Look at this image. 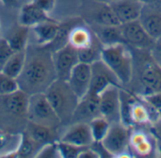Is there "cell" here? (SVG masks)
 <instances>
[{"instance_id":"836d02e7","label":"cell","mask_w":161,"mask_h":158,"mask_svg":"<svg viewBox=\"0 0 161 158\" xmlns=\"http://www.w3.org/2000/svg\"><path fill=\"white\" fill-rule=\"evenodd\" d=\"M14 52L10 48L9 44L8 43L6 39H0V72L5 65V63L8 61L9 57Z\"/></svg>"},{"instance_id":"7c38bea8","label":"cell","mask_w":161,"mask_h":158,"mask_svg":"<svg viewBox=\"0 0 161 158\" xmlns=\"http://www.w3.org/2000/svg\"><path fill=\"white\" fill-rule=\"evenodd\" d=\"M53 64L57 79L67 81L73 69L79 62L77 50L71 44H66L52 53Z\"/></svg>"},{"instance_id":"e0dca14e","label":"cell","mask_w":161,"mask_h":158,"mask_svg":"<svg viewBox=\"0 0 161 158\" xmlns=\"http://www.w3.org/2000/svg\"><path fill=\"white\" fill-rule=\"evenodd\" d=\"M139 22L145 31L154 39L158 40L161 37V10L156 6L143 5Z\"/></svg>"},{"instance_id":"4fadbf2b","label":"cell","mask_w":161,"mask_h":158,"mask_svg":"<svg viewBox=\"0 0 161 158\" xmlns=\"http://www.w3.org/2000/svg\"><path fill=\"white\" fill-rule=\"evenodd\" d=\"M91 77L92 68L90 64L78 62L73 69L67 83L79 100L88 93L91 84Z\"/></svg>"},{"instance_id":"2e32d148","label":"cell","mask_w":161,"mask_h":158,"mask_svg":"<svg viewBox=\"0 0 161 158\" xmlns=\"http://www.w3.org/2000/svg\"><path fill=\"white\" fill-rule=\"evenodd\" d=\"M109 5L121 25L139 20L143 8L139 0H117Z\"/></svg>"},{"instance_id":"e575fe53","label":"cell","mask_w":161,"mask_h":158,"mask_svg":"<svg viewBox=\"0 0 161 158\" xmlns=\"http://www.w3.org/2000/svg\"><path fill=\"white\" fill-rule=\"evenodd\" d=\"M31 2L47 13L51 12L56 6V0H32Z\"/></svg>"},{"instance_id":"83f0119b","label":"cell","mask_w":161,"mask_h":158,"mask_svg":"<svg viewBox=\"0 0 161 158\" xmlns=\"http://www.w3.org/2000/svg\"><path fill=\"white\" fill-rule=\"evenodd\" d=\"M92 136L93 139V141L95 142H101L106 135L108 134V131L110 126V123L107 121L105 118L99 116L94 118L89 123Z\"/></svg>"},{"instance_id":"f546056e","label":"cell","mask_w":161,"mask_h":158,"mask_svg":"<svg viewBox=\"0 0 161 158\" xmlns=\"http://www.w3.org/2000/svg\"><path fill=\"white\" fill-rule=\"evenodd\" d=\"M20 90L17 79L6 75L0 72V97L8 95Z\"/></svg>"},{"instance_id":"4dcf8cb0","label":"cell","mask_w":161,"mask_h":158,"mask_svg":"<svg viewBox=\"0 0 161 158\" xmlns=\"http://www.w3.org/2000/svg\"><path fill=\"white\" fill-rule=\"evenodd\" d=\"M58 148L61 158H78L81 151L86 147H78L61 140H58Z\"/></svg>"},{"instance_id":"5bb4252c","label":"cell","mask_w":161,"mask_h":158,"mask_svg":"<svg viewBox=\"0 0 161 158\" xmlns=\"http://www.w3.org/2000/svg\"><path fill=\"white\" fill-rule=\"evenodd\" d=\"M100 116L99 112V96L87 93L82 97L75 109L71 123H90L96 117Z\"/></svg>"},{"instance_id":"52a82bcc","label":"cell","mask_w":161,"mask_h":158,"mask_svg":"<svg viewBox=\"0 0 161 158\" xmlns=\"http://www.w3.org/2000/svg\"><path fill=\"white\" fill-rule=\"evenodd\" d=\"M81 18L88 25H121L109 4L95 0H86Z\"/></svg>"},{"instance_id":"3957f363","label":"cell","mask_w":161,"mask_h":158,"mask_svg":"<svg viewBox=\"0 0 161 158\" xmlns=\"http://www.w3.org/2000/svg\"><path fill=\"white\" fill-rule=\"evenodd\" d=\"M44 93L61 124L71 123L79 99L71 90L67 81L56 79Z\"/></svg>"},{"instance_id":"44dd1931","label":"cell","mask_w":161,"mask_h":158,"mask_svg":"<svg viewBox=\"0 0 161 158\" xmlns=\"http://www.w3.org/2000/svg\"><path fill=\"white\" fill-rule=\"evenodd\" d=\"M42 147L38 145L25 131L19 136V140L16 148L14 150L8 151L5 153V155H1L0 157H11V158H27L35 157L38 154L39 150Z\"/></svg>"},{"instance_id":"9a60e30c","label":"cell","mask_w":161,"mask_h":158,"mask_svg":"<svg viewBox=\"0 0 161 158\" xmlns=\"http://www.w3.org/2000/svg\"><path fill=\"white\" fill-rule=\"evenodd\" d=\"M58 140L74 144L78 147H90L94 142L88 123H71Z\"/></svg>"},{"instance_id":"8992f818","label":"cell","mask_w":161,"mask_h":158,"mask_svg":"<svg viewBox=\"0 0 161 158\" xmlns=\"http://www.w3.org/2000/svg\"><path fill=\"white\" fill-rule=\"evenodd\" d=\"M131 129L123 122L110 123L108 134L101 143L111 157H132L128 149Z\"/></svg>"},{"instance_id":"d6a6232c","label":"cell","mask_w":161,"mask_h":158,"mask_svg":"<svg viewBox=\"0 0 161 158\" xmlns=\"http://www.w3.org/2000/svg\"><path fill=\"white\" fill-rule=\"evenodd\" d=\"M148 129L155 139L157 149H158V157H161V119L153 122L149 125Z\"/></svg>"},{"instance_id":"30bf717a","label":"cell","mask_w":161,"mask_h":158,"mask_svg":"<svg viewBox=\"0 0 161 158\" xmlns=\"http://www.w3.org/2000/svg\"><path fill=\"white\" fill-rule=\"evenodd\" d=\"M124 41L130 48L152 50L155 45L154 40L142 27L139 20L121 25Z\"/></svg>"},{"instance_id":"1f68e13d","label":"cell","mask_w":161,"mask_h":158,"mask_svg":"<svg viewBox=\"0 0 161 158\" xmlns=\"http://www.w3.org/2000/svg\"><path fill=\"white\" fill-rule=\"evenodd\" d=\"M35 157L38 158H59L60 154L58 148V141L43 145Z\"/></svg>"},{"instance_id":"cb8c5ba5","label":"cell","mask_w":161,"mask_h":158,"mask_svg":"<svg viewBox=\"0 0 161 158\" xmlns=\"http://www.w3.org/2000/svg\"><path fill=\"white\" fill-rule=\"evenodd\" d=\"M60 23L55 21L44 22L33 26L32 31L35 35L36 44L41 46H46L51 43L56 38L58 31L59 29Z\"/></svg>"},{"instance_id":"7402d4cb","label":"cell","mask_w":161,"mask_h":158,"mask_svg":"<svg viewBox=\"0 0 161 158\" xmlns=\"http://www.w3.org/2000/svg\"><path fill=\"white\" fill-rule=\"evenodd\" d=\"M56 130L57 129H54V128H51V127H48L45 125L28 122L25 132L38 145L42 147L43 145H45L47 143L55 142L59 139H58Z\"/></svg>"},{"instance_id":"f1b7e54d","label":"cell","mask_w":161,"mask_h":158,"mask_svg":"<svg viewBox=\"0 0 161 158\" xmlns=\"http://www.w3.org/2000/svg\"><path fill=\"white\" fill-rule=\"evenodd\" d=\"M147 106L149 107L153 117H154V122L160 120L161 119V92L158 93H153L149 94L146 96L141 97Z\"/></svg>"},{"instance_id":"d6986e66","label":"cell","mask_w":161,"mask_h":158,"mask_svg":"<svg viewBox=\"0 0 161 158\" xmlns=\"http://www.w3.org/2000/svg\"><path fill=\"white\" fill-rule=\"evenodd\" d=\"M3 102L9 113L20 117H26L29 94L25 91L18 90L8 95L3 96Z\"/></svg>"},{"instance_id":"8d00e7d4","label":"cell","mask_w":161,"mask_h":158,"mask_svg":"<svg viewBox=\"0 0 161 158\" xmlns=\"http://www.w3.org/2000/svg\"><path fill=\"white\" fill-rule=\"evenodd\" d=\"M11 139H12V136L10 134L0 130V153L6 150V148L11 141Z\"/></svg>"},{"instance_id":"60d3db41","label":"cell","mask_w":161,"mask_h":158,"mask_svg":"<svg viewBox=\"0 0 161 158\" xmlns=\"http://www.w3.org/2000/svg\"><path fill=\"white\" fill-rule=\"evenodd\" d=\"M140 2H142L143 5H150L153 4L155 2V0H139Z\"/></svg>"},{"instance_id":"d4e9b609","label":"cell","mask_w":161,"mask_h":158,"mask_svg":"<svg viewBox=\"0 0 161 158\" xmlns=\"http://www.w3.org/2000/svg\"><path fill=\"white\" fill-rule=\"evenodd\" d=\"M29 33H30L29 27L20 25L14 30H12L5 39L7 40L8 43L9 44L10 48L14 53L20 52L26 49L28 45Z\"/></svg>"},{"instance_id":"ac0fdd59","label":"cell","mask_w":161,"mask_h":158,"mask_svg":"<svg viewBox=\"0 0 161 158\" xmlns=\"http://www.w3.org/2000/svg\"><path fill=\"white\" fill-rule=\"evenodd\" d=\"M55 21L49 16V13L43 11L32 2H29L23 6L19 14V25L32 28L33 26L44 23Z\"/></svg>"},{"instance_id":"74e56055","label":"cell","mask_w":161,"mask_h":158,"mask_svg":"<svg viewBox=\"0 0 161 158\" xmlns=\"http://www.w3.org/2000/svg\"><path fill=\"white\" fill-rule=\"evenodd\" d=\"M78 158H99V155H97V153L90 146V147H86L84 148L81 153L79 154Z\"/></svg>"},{"instance_id":"8fae6325","label":"cell","mask_w":161,"mask_h":158,"mask_svg":"<svg viewBox=\"0 0 161 158\" xmlns=\"http://www.w3.org/2000/svg\"><path fill=\"white\" fill-rule=\"evenodd\" d=\"M92 77L88 93L99 96L109 86L122 87L114 73L100 59L91 65Z\"/></svg>"},{"instance_id":"4316f807","label":"cell","mask_w":161,"mask_h":158,"mask_svg":"<svg viewBox=\"0 0 161 158\" xmlns=\"http://www.w3.org/2000/svg\"><path fill=\"white\" fill-rule=\"evenodd\" d=\"M103 47H104L103 44L99 41V40L94 35V39L92 42L88 47L77 50L79 62L92 65V63L100 60Z\"/></svg>"},{"instance_id":"5b68a950","label":"cell","mask_w":161,"mask_h":158,"mask_svg":"<svg viewBox=\"0 0 161 158\" xmlns=\"http://www.w3.org/2000/svg\"><path fill=\"white\" fill-rule=\"evenodd\" d=\"M26 118L28 122L45 125L54 129H58V127L61 124L44 92L29 95Z\"/></svg>"},{"instance_id":"ffe728a7","label":"cell","mask_w":161,"mask_h":158,"mask_svg":"<svg viewBox=\"0 0 161 158\" xmlns=\"http://www.w3.org/2000/svg\"><path fill=\"white\" fill-rule=\"evenodd\" d=\"M93 34L103 44V46H109L119 43H125L121 25H89Z\"/></svg>"},{"instance_id":"484cf974","label":"cell","mask_w":161,"mask_h":158,"mask_svg":"<svg viewBox=\"0 0 161 158\" xmlns=\"http://www.w3.org/2000/svg\"><path fill=\"white\" fill-rule=\"evenodd\" d=\"M26 57V49L13 53L3 66L1 72L8 76L17 79L23 72Z\"/></svg>"},{"instance_id":"d590c367","label":"cell","mask_w":161,"mask_h":158,"mask_svg":"<svg viewBox=\"0 0 161 158\" xmlns=\"http://www.w3.org/2000/svg\"><path fill=\"white\" fill-rule=\"evenodd\" d=\"M151 53H152V56L154 57L155 60L158 62V64L161 68V37L156 41L155 45L151 50Z\"/></svg>"},{"instance_id":"b9f144b4","label":"cell","mask_w":161,"mask_h":158,"mask_svg":"<svg viewBox=\"0 0 161 158\" xmlns=\"http://www.w3.org/2000/svg\"><path fill=\"white\" fill-rule=\"evenodd\" d=\"M95 1H100V2H104V3H108V4H111L117 0H95Z\"/></svg>"},{"instance_id":"ab89813d","label":"cell","mask_w":161,"mask_h":158,"mask_svg":"<svg viewBox=\"0 0 161 158\" xmlns=\"http://www.w3.org/2000/svg\"><path fill=\"white\" fill-rule=\"evenodd\" d=\"M152 5L156 6L158 9H160L161 10V0H155V2H154Z\"/></svg>"},{"instance_id":"6da1fadb","label":"cell","mask_w":161,"mask_h":158,"mask_svg":"<svg viewBox=\"0 0 161 158\" xmlns=\"http://www.w3.org/2000/svg\"><path fill=\"white\" fill-rule=\"evenodd\" d=\"M56 79L52 53L44 46L27 45L25 63L17 78L19 89L29 95L45 92Z\"/></svg>"},{"instance_id":"f35d334b","label":"cell","mask_w":161,"mask_h":158,"mask_svg":"<svg viewBox=\"0 0 161 158\" xmlns=\"http://www.w3.org/2000/svg\"><path fill=\"white\" fill-rule=\"evenodd\" d=\"M0 1L5 5H13L14 3H16V0H0Z\"/></svg>"},{"instance_id":"277c9868","label":"cell","mask_w":161,"mask_h":158,"mask_svg":"<svg viewBox=\"0 0 161 158\" xmlns=\"http://www.w3.org/2000/svg\"><path fill=\"white\" fill-rule=\"evenodd\" d=\"M101 60L114 73L122 88H125L132 75L133 54L131 48L125 43L104 46Z\"/></svg>"},{"instance_id":"9c48e42d","label":"cell","mask_w":161,"mask_h":158,"mask_svg":"<svg viewBox=\"0 0 161 158\" xmlns=\"http://www.w3.org/2000/svg\"><path fill=\"white\" fill-rule=\"evenodd\" d=\"M121 88L119 86H109L99 95L100 116L110 123L122 122Z\"/></svg>"},{"instance_id":"603a6c76","label":"cell","mask_w":161,"mask_h":158,"mask_svg":"<svg viewBox=\"0 0 161 158\" xmlns=\"http://www.w3.org/2000/svg\"><path fill=\"white\" fill-rule=\"evenodd\" d=\"M94 34L91 27L84 22L74 26L69 34V44L76 50L88 47L93 41Z\"/></svg>"},{"instance_id":"ba28073f","label":"cell","mask_w":161,"mask_h":158,"mask_svg":"<svg viewBox=\"0 0 161 158\" xmlns=\"http://www.w3.org/2000/svg\"><path fill=\"white\" fill-rule=\"evenodd\" d=\"M148 127L131 129L128 149L132 157H158L155 139Z\"/></svg>"},{"instance_id":"7a4b0ae2","label":"cell","mask_w":161,"mask_h":158,"mask_svg":"<svg viewBox=\"0 0 161 158\" xmlns=\"http://www.w3.org/2000/svg\"><path fill=\"white\" fill-rule=\"evenodd\" d=\"M133 54L132 75L124 88L136 96L142 97L161 92V68L150 50L131 48Z\"/></svg>"}]
</instances>
